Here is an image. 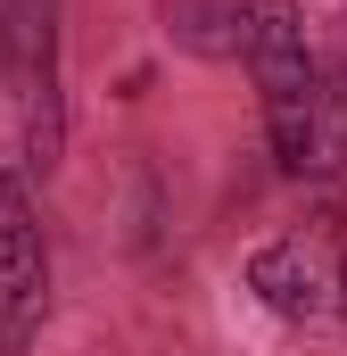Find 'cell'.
<instances>
[{
    "mask_svg": "<svg viewBox=\"0 0 347 356\" xmlns=\"http://www.w3.org/2000/svg\"><path fill=\"white\" fill-rule=\"evenodd\" d=\"M0 75L17 91L25 166H58V0H0Z\"/></svg>",
    "mask_w": 347,
    "mask_h": 356,
    "instance_id": "1",
    "label": "cell"
},
{
    "mask_svg": "<svg viewBox=\"0 0 347 356\" xmlns=\"http://www.w3.org/2000/svg\"><path fill=\"white\" fill-rule=\"evenodd\" d=\"M166 33L190 58L257 67L273 50L306 42V8H298V0H166Z\"/></svg>",
    "mask_w": 347,
    "mask_h": 356,
    "instance_id": "2",
    "label": "cell"
},
{
    "mask_svg": "<svg viewBox=\"0 0 347 356\" xmlns=\"http://www.w3.org/2000/svg\"><path fill=\"white\" fill-rule=\"evenodd\" d=\"M257 75V108H264V141H273V158H281V175H306L314 182V133H323V67H314V50L306 42H289V50H273L248 67Z\"/></svg>",
    "mask_w": 347,
    "mask_h": 356,
    "instance_id": "3",
    "label": "cell"
},
{
    "mask_svg": "<svg viewBox=\"0 0 347 356\" xmlns=\"http://www.w3.org/2000/svg\"><path fill=\"white\" fill-rule=\"evenodd\" d=\"M42 315H50V249H42L25 182L0 166V348H25Z\"/></svg>",
    "mask_w": 347,
    "mask_h": 356,
    "instance_id": "4",
    "label": "cell"
},
{
    "mask_svg": "<svg viewBox=\"0 0 347 356\" xmlns=\"http://www.w3.org/2000/svg\"><path fill=\"white\" fill-rule=\"evenodd\" d=\"M248 290H257L281 323H323L339 307V273H323L314 241H273V249H257L248 257Z\"/></svg>",
    "mask_w": 347,
    "mask_h": 356,
    "instance_id": "5",
    "label": "cell"
},
{
    "mask_svg": "<svg viewBox=\"0 0 347 356\" xmlns=\"http://www.w3.org/2000/svg\"><path fill=\"white\" fill-rule=\"evenodd\" d=\"M339 315H347V257H339Z\"/></svg>",
    "mask_w": 347,
    "mask_h": 356,
    "instance_id": "6",
    "label": "cell"
}]
</instances>
